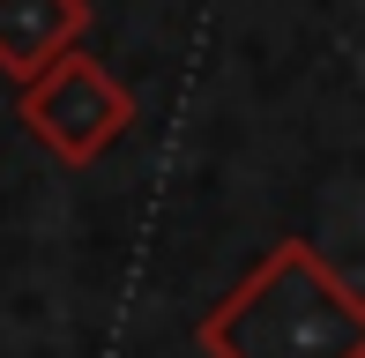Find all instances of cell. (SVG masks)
Segmentation results:
<instances>
[{
  "label": "cell",
  "mask_w": 365,
  "mask_h": 358,
  "mask_svg": "<svg viewBox=\"0 0 365 358\" xmlns=\"http://www.w3.org/2000/svg\"><path fill=\"white\" fill-rule=\"evenodd\" d=\"M202 358H365L358 284L306 239H276L194 321Z\"/></svg>",
  "instance_id": "cell-1"
},
{
  "label": "cell",
  "mask_w": 365,
  "mask_h": 358,
  "mask_svg": "<svg viewBox=\"0 0 365 358\" xmlns=\"http://www.w3.org/2000/svg\"><path fill=\"white\" fill-rule=\"evenodd\" d=\"M15 120L30 127V142H38L45 157H60V165L82 172L135 127V90H127L105 60H90L75 45V53H60L53 68H38L15 90Z\"/></svg>",
  "instance_id": "cell-2"
},
{
  "label": "cell",
  "mask_w": 365,
  "mask_h": 358,
  "mask_svg": "<svg viewBox=\"0 0 365 358\" xmlns=\"http://www.w3.org/2000/svg\"><path fill=\"white\" fill-rule=\"evenodd\" d=\"M90 30V0H0V75L15 90L60 53H75Z\"/></svg>",
  "instance_id": "cell-3"
}]
</instances>
